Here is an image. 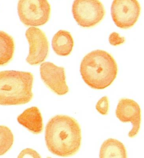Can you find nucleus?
<instances>
[{
  "label": "nucleus",
  "mask_w": 144,
  "mask_h": 158,
  "mask_svg": "<svg viewBox=\"0 0 144 158\" xmlns=\"http://www.w3.org/2000/svg\"><path fill=\"white\" fill-rule=\"evenodd\" d=\"M48 150L59 157H70L79 151L82 131L79 123L72 117L58 114L51 118L45 128Z\"/></svg>",
  "instance_id": "obj_1"
},
{
  "label": "nucleus",
  "mask_w": 144,
  "mask_h": 158,
  "mask_svg": "<svg viewBox=\"0 0 144 158\" xmlns=\"http://www.w3.org/2000/svg\"><path fill=\"white\" fill-rule=\"evenodd\" d=\"M118 73L115 60L104 50H95L83 58L80 65L82 80L94 89H104L114 81Z\"/></svg>",
  "instance_id": "obj_2"
},
{
  "label": "nucleus",
  "mask_w": 144,
  "mask_h": 158,
  "mask_svg": "<svg viewBox=\"0 0 144 158\" xmlns=\"http://www.w3.org/2000/svg\"><path fill=\"white\" fill-rule=\"evenodd\" d=\"M34 76L30 72L5 70L0 72V106H18L33 98Z\"/></svg>",
  "instance_id": "obj_3"
},
{
  "label": "nucleus",
  "mask_w": 144,
  "mask_h": 158,
  "mask_svg": "<svg viewBox=\"0 0 144 158\" xmlns=\"http://www.w3.org/2000/svg\"><path fill=\"white\" fill-rule=\"evenodd\" d=\"M18 14L26 26H41L49 20L51 6L47 0H19Z\"/></svg>",
  "instance_id": "obj_4"
},
{
  "label": "nucleus",
  "mask_w": 144,
  "mask_h": 158,
  "mask_svg": "<svg viewBox=\"0 0 144 158\" xmlns=\"http://www.w3.org/2000/svg\"><path fill=\"white\" fill-rule=\"evenodd\" d=\"M72 13L79 26L88 28L94 27L104 19L105 11L99 0H74Z\"/></svg>",
  "instance_id": "obj_5"
},
{
  "label": "nucleus",
  "mask_w": 144,
  "mask_h": 158,
  "mask_svg": "<svg viewBox=\"0 0 144 158\" xmlns=\"http://www.w3.org/2000/svg\"><path fill=\"white\" fill-rule=\"evenodd\" d=\"M141 10V5L137 0H113L112 19L121 29L131 28L138 21Z\"/></svg>",
  "instance_id": "obj_6"
},
{
  "label": "nucleus",
  "mask_w": 144,
  "mask_h": 158,
  "mask_svg": "<svg viewBox=\"0 0 144 158\" xmlns=\"http://www.w3.org/2000/svg\"><path fill=\"white\" fill-rule=\"evenodd\" d=\"M25 36L30 46L27 63L31 65L41 64L47 59L49 52V45L45 33L37 27H30L25 32Z\"/></svg>",
  "instance_id": "obj_7"
},
{
  "label": "nucleus",
  "mask_w": 144,
  "mask_h": 158,
  "mask_svg": "<svg viewBox=\"0 0 144 158\" xmlns=\"http://www.w3.org/2000/svg\"><path fill=\"white\" fill-rule=\"evenodd\" d=\"M40 76L44 83L58 96L68 94L65 69L51 62H44L40 65Z\"/></svg>",
  "instance_id": "obj_8"
},
{
  "label": "nucleus",
  "mask_w": 144,
  "mask_h": 158,
  "mask_svg": "<svg viewBox=\"0 0 144 158\" xmlns=\"http://www.w3.org/2000/svg\"><path fill=\"white\" fill-rule=\"evenodd\" d=\"M115 114L122 122H130L132 129L128 133L129 138L137 136L141 125V109L137 102L129 98H122L118 102Z\"/></svg>",
  "instance_id": "obj_9"
},
{
  "label": "nucleus",
  "mask_w": 144,
  "mask_h": 158,
  "mask_svg": "<svg viewBox=\"0 0 144 158\" xmlns=\"http://www.w3.org/2000/svg\"><path fill=\"white\" fill-rule=\"evenodd\" d=\"M20 124L34 134H39L43 131V119L39 108L31 107L25 110L17 118Z\"/></svg>",
  "instance_id": "obj_10"
},
{
  "label": "nucleus",
  "mask_w": 144,
  "mask_h": 158,
  "mask_svg": "<svg viewBox=\"0 0 144 158\" xmlns=\"http://www.w3.org/2000/svg\"><path fill=\"white\" fill-rule=\"evenodd\" d=\"M52 48L56 54L61 56L70 55L74 47L73 36L66 30H59L53 37Z\"/></svg>",
  "instance_id": "obj_11"
},
{
  "label": "nucleus",
  "mask_w": 144,
  "mask_h": 158,
  "mask_svg": "<svg viewBox=\"0 0 144 158\" xmlns=\"http://www.w3.org/2000/svg\"><path fill=\"white\" fill-rule=\"evenodd\" d=\"M99 158H127V152L122 142L108 139L101 145Z\"/></svg>",
  "instance_id": "obj_12"
},
{
  "label": "nucleus",
  "mask_w": 144,
  "mask_h": 158,
  "mask_svg": "<svg viewBox=\"0 0 144 158\" xmlns=\"http://www.w3.org/2000/svg\"><path fill=\"white\" fill-rule=\"evenodd\" d=\"M15 44L13 37L4 31H0V66H4L13 59Z\"/></svg>",
  "instance_id": "obj_13"
},
{
  "label": "nucleus",
  "mask_w": 144,
  "mask_h": 158,
  "mask_svg": "<svg viewBox=\"0 0 144 158\" xmlns=\"http://www.w3.org/2000/svg\"><path fill=\"white\" fill-rule=\"evenodd\" d=\"M14 141L12 131L9 127L0 125V155L6 154L11 148Z\"/></svg>",
  "instance_id": "obj_14"
},
{
  "label": "nucleus",
  "mask_w": 144,
  "mask_h": 158,
  "mask_svg": "<svg viewBox=\"0 0 144 158\" xmlns=\"http://www.w3.org/2000/svg\"><path fill=\"white\" fill-rule=\"evenodd\" d=\"M96 109L100 114L106 115L109 111V101L107 96H104L98 101L96 105Z\"/></svg>",
  "instance_id": "obj_15"
},
{
  "label": "nucleus",
  "mask_w": 144,
  "mask_h": 158,
  "mask_svg": "<svg viewBox=\"0 0 144 158\" xmlns=\"http://www.w3.org/2000/svg\"><path fill=\"white\" fill-rule=\"evenodd\" d=\"M18 158H42L37 151L32 148L23 150L18 156Z\"/></svg>",
  "instance_id": "obj_16"
},
{
  "label": "nucleus",
  "mask_w": 144,
  "mask_h": 158,
  "mask_svg": "<svg viewBox=\"0 0 144 158\" xmlns=\"http://www.w3.org/2000/svg\"><path fill=\"white\" fill-rule=\"evenodd\" d=\"M109 42L112 46H117L122 44L125 42V38L120 37V35L117 32H112L110 34L109 37Z\"/></svg>",
  "instance_id": "obj_17"
}]
</instances>
